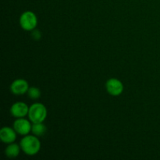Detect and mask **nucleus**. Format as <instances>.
<instances>
[{"label": "nucleus", "mask_w": 160, "mask_h": 160, "mask_svg": "<svg viewBox=\"0 0 160 160\" xmlns=\"http://www.w3.org/2000/svg\"><path fill=\"white\" fill-rule=\"evenodd\" d=\"M20 148L28 156L38 154L41 148V143L35 135H25L20 141Z\"/></svg>", "instance_id": "obj_1"}, {"label": "nucleus", "mask_w": 160, "mask_h": 160, "mask_svg": "<svg viewBox=\"0 0 160 160\" xmlns=\"http://www.w3.org/2000/svg\"><path fill=\"white\" fill-rule=\"evenodd\" d=\"M20 145L19 146L17 144L15 143H11L9 144L7 147H6V150H5V153L7 157L13 159V158L17 157L20 154Z\"/></svg>", "instance_id": "obj_9"}, {"label": "nucleus", "mask_w": 160, "mask_h": 160, "mask_svg": "<svg viewBox=\"0 0 160 160\" xmlns=\"http://www.w3.org/2000/svg\"><path fill=\"white\" fill-rule=\"evenodd\" d=\"M46 131V126L42 123H34L32 124L31 132L34 134V135L37 136V137H41V136L44 135Z\"/></svg>", "instance_id": "obj_10"}, {"label": "nucleus", "mask_w": 160, "mask_h": 160, "mask_svg": "<svg viewBox=\"0 0 160 160\" xmlns=\"http://www.w3.org/2000/svg\"><path fill=\"white\" fill-rule=\"evenodd\" d=\"M106 88L108 93L112 96H118L123 92V84L117 78H110L106 83Z\"/></svg>", "instance_id": "obj_4"}, {"label": "nucleus", "mask_w": 160, "mask_h": 160, "mask_svg": "<svg viewBox=\"0 0 160 160\" xmlns=\"http://www.w3.org/2000/svg\"><path fill=\"white\" fill-rule=\"evenodd\" d=\"M31 31H32L31 32V38L35 41L40 40L41 38H42V33H41V31L37 29H34Z\"/></svg>", "instance_id": "obj_12"}, {"label": "nucleus", "mask_w": 160, "mask_h": 160, "mask_svg": "<svg viewBox=\"0 0 160 160\" xmlns=\"http://www.w3.org/2000/svg\"><path fill=\"white\" fill-rule=\"evenodd\" d=\"M28 95L31 99L33 100H35L38 99V98H40L41 96V91L40 89L38 88L35 87H31L29 88L28 91Z\"/></svg>", "instance_id": "obj_11"}, {"label": "nucleus", "mask_w": 160, "mask_h": 160, "mask_svg": "<svg viewBox=\"0 0 160 160\" xmlns=\"http://www.w3.org/2000/svg\"><path fill=\"white\" fill-rule=\"evenodd\" d=\"M29 107L23 102H17L14 103L10 108V113L16 118H23L28 115Z\"/></svg>", "instance_id": "obj_7"}, {"label": "nucleus", "mask_w": 160, "mask_h": 160, "mask_svg": "<svg viewBox=\"0 0 160 160\" xmlns=\"http://www.w3.org/2000/svg\"><path fill=\"white\" fill-rule=\"evenodd\" d=\"M46 107L42 103H34L29 107L28 117L31 122L34 123H42L46 119Z\"/></svg>", "instance_id": "obj_2"}, {"label": "nucleus", "mask_w": 160, "mask_h": 160, "mask_svg": "<svg viewBox=\"0 0 160 160\" xmlns=\"http://www.w3.org/2000/svg\"><path fill=\"white\" fill-rule=\"evenodd\" d=\"M20 24L24 31H31L37 27L38 18L35 14L31 11H26L20 18Z\"/></svg>", "instance_id": "obj_3"}, {"label": "nucleus", "mask_w": 160, "mask_h": 160, "mask_svg": "<svg viewBox=\"0 0 160 160\" xmlns=\"http://www.w3.org/2000/svg\"><path fill=\"white\" fill-rule=\"evenodd\" d=\"M29 89L28 81L23 79H17L11 84L10 92L16 95H21L27 93Z\"/></svg>", "instance_id": "obj_6"}, {"label": "nucleus", "mask_w": 160, "mask_h": 160, "mask_svg": "<svg viewBox=\"0 0 160 160\" xmlns=\"http://www.w3.org/2000/svg\"><path fill=\"white\" fill-rule=\"evenodd\" d=\"M31 121V120H30ZM29 120L23 118H17L13 123V128L17 134L20 135H28L31 131L32 125L31 124Z\"/></svg>", "instance_id": "obj_5"}, {"label": "nucleus", "mask_w": 160, "mask_h": 160, "mask_svg": "<svg viewBox=\"0 0 160 160\" xmlns=\"http://www.w3.org/2000/svg\"><path fill=\"white\" fill-rule=\"evenodd\" d=\"M17 134L14 128H9V127H5L2 128L0 131V138L3 143L11 144L15 142L17 138Z\"/></svg>", "instance_id": "obj_8"}]
</instances>
